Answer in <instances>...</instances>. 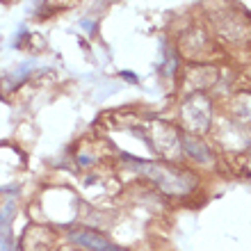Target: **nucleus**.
<instances>
[{
	"label": "nucleus",
	"mask_w": 251,
	"mask_h": 251,
	"mask_svg": "<svg viewBox=\"0 0 251 251\" xmlns=\"http://www.w3.org/2000/svg\"><path fill=\"white\" fill-rule=\"evenodd\" d=\"M139 167L160 190L167 192V194H174V197L190 194L194 190V185H197L194 174L185 172V169H180L176 165H169V162H149V165H139Z\"/></svg>",
	"instance_id": "obj_1"
},
{
	"label": "nucleus",
	"mask_w": 251,
	"mask_h": 251,
	"mask_svg": "<svg viewBox=\"0 0 251 251\" xmlns=\"http://www.w3.org/2000/svg\"><path fill=\"white\" fill-rule=\"evenodd\" d=\"M212 107L203 94H194L183 103V124L192 135H201L210 128Z\"/></svg>",
	"instance_id": "obj_2"
},
{
	"label": "nucleus",
	"mask_w": 251,
	"mask_h": 251,
	"mask_svg": "<svg viewBox=\"0 0 251 251\" xmlns=\"http://www.w3.org/2000/svg\"><path fill=\"white\" fill-rule=\"evenodd\" d=\"M153 149L158 153H162L167 160H176L183 153V146H180V135L178 130L169 124H155L153 128Z\"/></svg>",
	"instance_id": "obj_3"
},
{
	"label": "nucleus",
	"mask_w": 251,
	"mask_h": 251,
	"mask_svg": "<svg viewBox=\"0 0 251 251\" xmlns=\"http://www.w3.org/2000/svg\"><path fill=\"white\" fill-rule=\"evenodd\" d=\"M71 242L85 251H121L110 238H105L103 233L92 231V228H75L71 231Z\"/></svg>",
	"instance_id": "obj_4"
},
{
	"label": "nucleus",
	"mask_w": 251,
	"mask_h": 251,
	"mask_svg": "<svg viewBox=\"0 0 251 251\" xmlns=\"http://www.w3.org/2000/svg\"><path fill=\"white\" fill-rule=\"evenodd\" d=\"M180 146H183V151H185L190 158L197 160V162H210L212 160V153H210V149H208V144H205L203 139L194 137V135H183V137H180Z\"/></svg>",
	"instance_id": "obj_5"
}]
</instances>
